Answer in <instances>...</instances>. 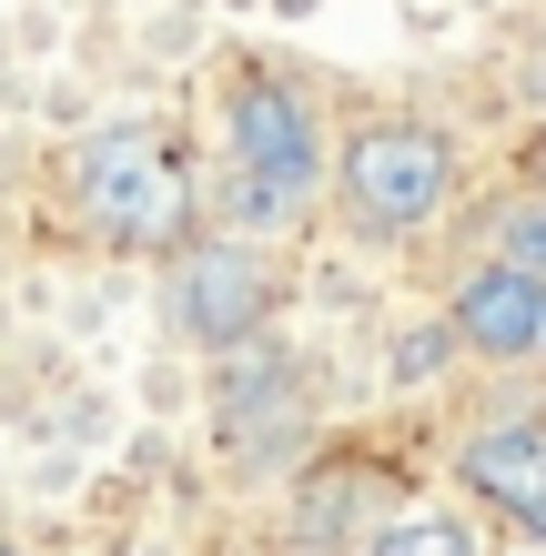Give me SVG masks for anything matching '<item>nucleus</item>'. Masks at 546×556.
Masks as SVG:
<instances>
[{"instance_id": "f257e3e1", "label": "nucleus", "mask_w": 546, "mask_h": 556, "mask_svg": "<svg viewBox=\"0 0 546 556\" xmlns=\"http://www.w3.org/2000/svg\"><path fill=\"white\" fill-rule=\"evenodd\" d=\"M61 203H72V223L102 253H152V264H173L203 233V182H192V162L163 122H102V132H81L72 162H61Z\"/></svg>"}, {"instance_id": "f03ea898", "label": "nucleus", "mask_w": 546, "mask_h": 556, "mask_svg": "<svg viewBox=\"0 0 546 556\" xmlns=\"http://www.w3.org/2000/svg\"><path fill=\"white\" fill-rule=\"evenodd\" d=\"M223 173H233V203L253 223H304L325 203L334 122L314 102V81L274 72V61H243L223 81Z\"/></svg>"}, {"instance_id": "7ed1b4c3", "label": "nucleus", "mask_w": 546, "mask_h": 556, "mask_svg": "<svg viewBox=\"0 0 546 556\" xmlns=\"http://www.w3.org/2000/svg\"><path fill=\"white\" fill-rule=\"evenodd\" d=\"M456 132L426 112H374L334 142V173H325V203L355 243H405L456 203Z\"/></svg>"}, {"instance_id": "20e7f679", "label": "nucleus", "mask_w": 546, "mask_h": 556, "mask_svg": "<svg viewBox=\"0 0 546 556\" xmlns=\"http://www.w3.org/2000/svg\"><path fill=\"white\" fill-rule=\"evenodd\" d=\"M283 293H294V274H283L274 243L213 233V223H203V233L163 264V324L192 354H233V344H264L283 324Z\"/></svg>"}, {"instance_id": "39448f33", "label": "nucleus", "mask_w": 546, "mask_h": 556, "mask_svg": "<svg viewBox=\"0 0 546 556\" xmlns=\"http://www.w3.org/2000/svg\"><path fill=\"white\" fill-rule=\"evenodd\" d=\"M213 425H223V445H233V455H253V466L294 455L304 445V365L274 334L213 354Z\"/></svg>"}, {"instance_id": "423d86ee", "label": "nucleus", "mask_w": 546, "mask_h": 556, "mask_svg": "<svg viewBox=\"0 0 546 556\" xmlns=\"http://www.w3.org/2000/svg\"><path fill=\"white\" fill-rule=\"evenodd\" d=\"M445 334H456V354H475V365L517 375V365H546V274L526 264H466L456 293H445Z\"/></svg>"}, {"instance_id": "0eeeda50", "label": "nucleus", "mask_w": 546, "mask_h": 556, "mask_svg": "<svg viewBox=\"0 0 546 556\" xmlns=\"http://www.w3.org/2000/svg\"><path fill=\"white\" fill-rule=\"evenodd\" d=\"M456 485H466L486 516L526 527L536 496H546V405H536V415H496V425H475V435L456 445Z\"/></svg>"}, {"instance_id": "6e6552de", "label": "nucleus", "mask_w": 546, "mask_h": 556, "mask_svg": "<svg viewBox=\"0 0 546 556\" xmlns=\"http://www.w3.org/2000/svg\"><path fill=\"white\" fill-rule=\"evenodd\" d=\"M355 556H486V536H475V516L415 506V516H395V527H374Z\"/></svg>"}, {"instance_id": "1a4fd4ad", "label": "nucleus", "mask_w": 546, "mask_h": 556, "mask_svg": "<svg viewBox=\"0 0 546 556\" xmlns=\"http://www.w3.org/2000/svg\"><path fill=\"white\" fill-rule=\"evenodd\" d=\"M486 253H496V264L546 274V203H506V213H496V233H486Z\"/></svg>"}, {"instance_id": "9d476101", "label": "nucleus", "mask_w": 546, "mask_h": 556, "mask_svg": "<svg viewBox=\"0 0 546 556\" xmlns=\"http://www.w3.org/2000/svg\"><path fill=\"white\" fill-rule=\"evenodd\" d=\"M526 536H546V496H536V516H526Z\"/></svg>"}, {"instance_id": "9b49d317", "label": "nucleus", "mask_w": 546, "mask_h": 556, "mask_svg": "<svg viewBox=\"0 0 546 556\" xmlns=\"http://www.w3.org/2000/svg\"><path fill=\"white\" fill-rule=\"evenodd\" d=\"M0 556H30V546H11V536H0Z\"/></svg>"}]
</instances>
